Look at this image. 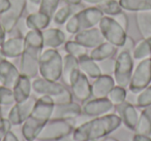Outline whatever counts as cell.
<instances>
[{"label": "cell", "mask_w": 151, "mask_h": 141, "mask_svg": "<svg viewBox=\"0 0 151 141\" xmlns=\"http://www.w3.org/2000/svg\"><path fill=\"white\" fill-rule=\"evenodd\" d=\"M119 4L127 11H151V0H119Z\"/></svg>", "instance_id": "30"}, {"label": "cell", "mask_w": 151, "mask_h": 141, "mask_svg": "<svg viewBox=\"0 0 151 141\" xmlns=\"http://www.w3.org/2000/svg\"><path fill=\"white\" fill-rule=\"evenodd\" d=\"M103 141H120V140H118L117 138H114V137L107 136V137H105V138H104Z\"/></svg>", "instance_id": "48"}, {"label": "cell", "mask_w": 151, "mask_h": 141, "mask_svg": "<svg viewBox=\"0 0 151 141\" xmlns=\"http://www.w3.org/2000/svg\"><path fill=\"white\" fill-rule=\"evenodd\" d=\"M134 72V58L132 55L125 51H120L115 60L113 78L117 85L128 88L130 78Z\"/></svg>", "instance_id": "8"}, {"label": "cell", "mask_w": 151, "mask_h": 141, "mask_svg": "<svg viewBox=\"0 0 151 141\" xmlns=\"http://www.w3.org/2000/svg\"><path fill=\"white\" fill-rule=\"evenodd\" d=\"M97 9H101L104 15H108L110 17H113L122 11V7L116 0H105L101 3H99Z\"/></svg>", "instance_id": "33"}, {"label": "cell", "mask_w": 151, "mask_h": 141, "mask_svg": "<svg viewBox=\"0 0 151 141\" xmlns=\"http://www.w3.org/2000/svg\"><path fill=\"white\" fill-rule=\"evenodd\" d=\"M117 51L118 48H116L115 46L111 44L110 42L105 41L99 44V46H97L96 48H92L91 53L89 54V57L94 61H96V62H99V61L112 58L117 53Z\"/></svg>", "instance_id": "27"}, {"label": "cell", "mask_w": 151, "mask_h": 141, "mask_svg": "<svg viewBox=\"0 0 151 141\" xmlns=\"http://www.w3.org/2000/svg\"><path fill=\"white\" fill-rule=\"evenodd\" d=\"M15 103L13 90L0 85V105L2 107H12Z\"/></svg>", "instance_id": "35"}, {"label": "cell", "mask_w": 151, "mask_h": 141, "mask_svg": "<svg viewBox=\"0 0 151 141\" xmlns=\"http://www.w3.org/2000/svg\"><path fill=\"white\" fill-rule=\"evenodd\" d=\"M70 88L73 95L79 101L85 102L91 97V85L89 83L88 77L84 73H79L78 77L75 79Z\"/></svg>", "instance_id": "20"}, {"label": "cell", "mask_w": 151, "mask_h": 141, "mask_svg": "<svg viewBox=\"0 0 151 141\" xmlns=\"http://www.w3.org/2000/svg\"><path fill=\"white\" fill-rule=\"evenodd\" d=\"M1 110H2V106L0 105V113H1ZM0 116H1V115H0Z\"/></svg>", "instance_id": "51"}, {"label": "cell", "mask_w": 151, "mask_h": 141, "mask_svg": "<svg viewBox=\"0 0 151 141\" xmlns=\"http://www.w3.org/2000/svg\"><path fill=\"white\" fill-rule=\"evenodd\" d=\"M101 34L106 41L110 42L119 48L124 43L126 37V31L114 20L113 17L104 16L99 23Z\"/></svg>", "instance_id": "9"}, {"label": "cell", "mask_w": 151, "mask_h": 141, "mask_svg": "<svg viewBox=\"0 0 151 141\" xmlns=\"http://www.w3.org/2000/svg\"><path fill=\"white\" fill-rule=\"evenodd\" d=\"M80 6V4H68L56 9V11L53 15V21L58 25L66 23V21L75 14L79 13L80 9H77V7ZM82 11V9H81Z\"/></svg>", "instance_id": "29"}, {"label": "cell", "mask_w": 151, "mask_h": 141, "mask_svg": "<svg viewBox=\"0 0 151 141\" xmlns=\"http://www.w3.org/2000/svg\"><path fill=\"white\" fill-rule=\"evenodd\" d=\"M80 72L78 59L69 54L65 55L63 57L62 74H61V78L63 79L65 85L67 87H70Z\"/></svg>", "instance_id": "18"}, {"label": "cell", "mask_w": 151, "mask_h": 141, "mask_svg": "<svg viewBox=\"0 0 151 141\" xmlns=\"http://www.w3.org/2000/svg\"><path fill=\"white\" fill-rule=\"evenodd\" d=\"M132 141H151V137L146 136V135L134 133V136H132Z\"/></svg>", "instance_id": "42"}, {"label": "cell", "mask_w": 151, "mask_h": 141, "mask_svg": "<svg viewBox=\"0 0 151 141\" xmlns=\"http://www.w3.org/2000/svg\"><path fill=\"white\" fill-rule=\"evenodd\" d=\"M44 48H57L65 43V34L61 30L56 28H51L42 31Z\"/></svg>", "instance_id": "23"}, {"label": "cell", "mask_w": 151, "mask_h": 141, "mask_svg": "<svg viewBox=\"0 0 151 141\" xmlns=\"http://www.w3.org/2000/svg\"><path fill=\"white\" fill-rule=\"evenodd\" d=\"M82 115L88 118H97L106 114L113 113L115 106L108 100V98H93L84 102L82 106Z\"/></svg>", "instance_id": "11"}, {"label": "cell", "mask_w": 151, "mask_h": 141, "mask_svg": "<svg viewBox=\"0 0 151 141\" xmlns=\"http://www.w3.org/2000/svg\"><path fill=\"white\" fill-rule=\"evenodd\" d=\"M136 105L141 108L151 106V83L147 85L144 90H142L139 94H137Z\"/></svg>", "instance_id": "36"}, {"label": "cell", "mask_w": 151, "mask_h": 141, "mask_svg": "<svg viewBox=\"0 0 151 141\" xmlns=\"http://www.w3.org/2000/svg\"><path fill=\"white\" fill-rule=\"evenodd\" d=\"M73 40L86 48H94L106 41L101 30L94 27L76 33L73 36Z\"/></svg>", "instance_id": "15"}, {"label": "cell", "mask_w": 151, "mask_h": 141, "mask_svg": "<svg viewBox=\"0 0 151 141\" xmlns=\"http://www.w3.org/2000/svg\"><path fill=\"white\" fill-rule=\"evenodd\" d=\"M4 136H5V133L0 132V141H3V140H4Z\"/></svg>", "instance_id": "49"}, {"label": "cell", "mask_w": 151, "mask_h": 141, "mask_svg": "<svg viewBox=\"0 0 151 141\" xmlns=\"http://www.w3.org/2000/svg\"><path fill=\"white\" fill-rule=\"evenodd\" d=\"M113 18H114V20H115V21L117 22V23L119 24V25L121 26L124 30H125V31L127 30V28H128V20H127V17L125 16V14H123L121 11V13L113 16Z\"/></svg>", "instance_id": "39"}, {"label": "cell", "mask_w": 151, "mask_h": 141, "mask_svg": "<svg viewBox=\"0 0 151 141\" xmlns=\"http://www.w3.org/2000/svg\"><path fill=\"white\" fill-rule=\"evenodd\" d=\"M40 3H42V0H27L26 6H28L30 14L36 13V11H40Z\"/></svg>", "instance_id": "41"}, {"label": "cell", "mask_w": 151, "mask_h": 141, "mask_svg": "<svg viewBox=\"0 0 151 141\" xmlns=\"http://www.w3.org/2000/svg\"><path fill=\"white\" fill-rule=\"evenodd\" d=\"M59 1L60 0H42L40 11H42L46 15H48L49 17L52 18L54 13L56 11L57 6L59 4Z\"/></svg>", "instance_id": "37"}, {"label": "cell", "mask_w": 151, "mask_h": 141, "mask_svg": "<svg viewBox=\"0 0 151 141\" xmlns=\"http://www.w3.org/2000/svg\"><path fill=\"white\" fill-rule=\"evenodd\" d=\"M83 1L88 3V4H97L99 5V3H101L103 1H105V0H83Z\"/></svg>", "instance_id": "46"}, {"label": "cell", "mask_w": 151, "mask_h": 141, "mask_svg": "<svg viewBox=\"0 0 151 141\" xmlns=\"http://www.w3.org/2000/svg\"><path fill=\"white\" fill-rule=\"evenodd\" d=\"M35 102H36L35 98L30 96L25 101L15 103L9 108L6 118L9 120V122L13 126H20L30 115L34 105H35Z\"/></svg>", "instance_id": "13"}, {"label": "cell", "mask_w": 151, "mask_h": 141, "mask_svg": "<svg viewBox=\"0 0 151 141\" xmlns=\"http://www.w3.org/2000/svg\"><path fill=\"white\" fill-rule=\"evenodd\" d=\"M64 50L66 51L67 54L76 57L77 59L87 55V48L78 42H76L75 40H69V41L65 42Z\"/></svg>", "instance_id": "34"}, {"label": "cell", "mask_w": 151, "mask_h": 141, "mask_svg": "<svg viewBox=\"0 0 151 141\" xmlns=\"http://www.w3.org/2000/svg\"><path fill=\"white\" fill-rule=\"evenodd\" d=\"M0 48L6 59L21 57L24 51V37L23 36H16V37L5 39L3 43L0 46Z\"/></svg>", "instance_id": "21"}, {"label": "cell", "mask_w": 151, "mask_h": 141, "mask_svg": "<svg viewBox=\"0 0 151 141\" xmlns=\"http://www.w3.org/2000/svg\"><path fill=\"white\" fill-rule=\"evenodd\" d=\"M0 85H1V83H0Z\"/></svg>", "instance_id": "52"}, {"label": "cell", "mask_w": 151, "mask_h": 141, "mask_svg": "<svg viewBox=\"0 0 151 141\" xmlns=\"http://www.w3.org/2000/svg\"><path fill=\"white\" fill-rule=\"evenodd\" d=\"M151 83V58L141 60L132 72L128 89L132 93L139 94Z\"/></svg>", "instance_id": "10"}, {"label": "cell", "mask_w": 151, "mask_h": 141, "mask_svg": "<svg viewBox=\"0 0 151 141\" xmlns=\"http://www.w3.org/2000/svg\"><path fill=\"white\" fill-rule=\"evenodd\" d=\"M63 58L56 48H46L40 58L38 73L45 79L58 81L62 74Z\"/></svg>", "instance_id": "5"}, {"label": "cell", "mask_w": 151, "mask_h": 141, "mask_svg": "<svg viewBox=\"0 0 151 141\" xmlns=\"http://www.w3.org/2000/svg\"><path fill=\"white\" fill-rule=\"evenodd\" d=\"M121 124V118L115 113L92 118L76 127L71 138L73 141H99L117 130Z\"/></svg>", "instance_id": "1"}, {"label": "cell", "mask_w": 151, "mask_h": 141, "mask_svg": "<svg viewBox=\"0 0 151 141\" xmlns=\"http://www.w3.org/2000/svg\"><path fill=\"white\" fill-rule=\"evenodd\" d=\"M54 102L48 96H40L36 99L35 105L30 115L22 124V135L25 141L36 140L38 133L44 126L51 120Z\"/></svg>", "instance_id": "3"}, {"label": "cell", "mask_w": 151, "mask_h": 141, "mask_svg": "<svg viewBox=\"0 0 151 141\" xmlns=\"http://www.w3.org/2000/svg\"><path fill=\"white\" fill-rule=\"evenodd\" d=\"M134 46H134V39H132V37H129V36H127L125 41H124V43L122 44L119 48H120V51H125V52H128V53H130V54H132V51H134Z\"/></svg>", "instance_id": "40"}, {"label": "cell", "mask_w": 151, "mask_h": 141, "mask_svg": "<svg viewBox=\"0 0 151 141\" xmlns=\"http://www.w3.org/2000/svg\"><path fill=\"white\" fill-rule=\"evenodd\" d=\"M27 0H9V7L5 13L0 15V23L3 26L5 32H11L17 26L26 7Z\"/></svg>", "instance_id": "12"}, {"label": "cell", "mask_w": 151, "mask_h": 141, "mask_svg": "<svg viewBox=\"0 0 151 141\" xmlns=\"http://www.w3.org/2000/svg\"><path fill=\"white\" fill-rule=\"evenodd\" d=\"M132 55L134 60H139V61L149 58V56L151 55V38L141 40L134 46Z\"/></svg>", "instance_id": "31"}, {"label": "cell", "mask_w": 151, "mask_h": 141, "mask_svg": "<svg viewBox=\"0 0 151 141\" xmlns=\"http://www.w3.org/2000/svg\"><path fill=\"white\" fill-rule=\"evenodd\" d=\"M32 91V81L31 78L25 75H20L19 79L17 80L16 85L13 88L14 97H15L16 103L23 102L27 100L31 96Z\"/></svg>", "instance_id": "22"}, {"label": "cell", "mask_w": 151, "mask_h": 141, "mask_svg": "<svg viewBox=\"0 0 151 141\" xmlns=\"http://www.w3.org/2000/svg\"><path fill=\"white\" fill-rule=\"evenodd\" d=\"M34 141H35V140H34Z\"/></svg>", "instance_id": "53"}, {"label": "cell", "mask_w": 151, "mask_h": 141, "mask_svg": "<svg viewBox=\"0 0 151 141\" xmlns=\"http://www.w3.org/2000/svg\"><path fill=\"white\" fill-rule=\"evenodd\" d=\"M68 4H80L82 0H64Z\"/></svg>", "instance_id": "47"}, {"label": "cell", "mask_w": 151, "mask_h": 141, "mask_svg": "<svg viewBox=\"0 0 151 141\" xmlns=\"http://www.w3.org/2000/svg\"><path fill=\"white\" fill-rule=\"evenodd\" d=\"M5 57H4V55H3V53H2V51H1V48H0V61L1 60H3Z\"/></svg>", "instance_id": "50"}, {"label": "cell", "mask_w": 151, "mask_h": 141, "mask_svg": "<svg viewBox=\"0 0 151 141\" xmlns=\"http://www.w3.org/2000/svg\"><path fill=\"white\" fill-rule=\"evenodd\" d=\"M20 75V70H18V68L11 61H9L6 58L0 61V83L3 87L13 90Z\"/></svg>", "instance_id": "17"}, {"label": "cell", "mask_w": 151, "mask_h": 141, "mask_svg": "<svg viewBox=\"0 0 151 141\" xmlns=\"http://www.w3.org/2000/svg\"><path fill=\"white\" fill-rule=\"evenodd\" d=\"M3 141H19V139H18V137L16 136L15 133H13L12 131H9V132H7L6 134H5L4 140Z\"/></svg>", "instance_id": "44"}, {"label": "cell", "mask_w": 151, "mask_h": 141, "mask_svg": "<svg viewBox=\"0 0 151 141\" xmlns=\"http://www.w3.org/2000/svg\"><path fill=\"white\" fill-rule=\"evenodd\" d=\"M99 68H101V74L106 75H112L114 73V69H115V60L113 58L106 59V60L99 61L97 62Z\"/></svg>", "instance_id": "38"}, {"label": "cell", "mask_w": 151, "mask_h": 141, "mask_svg": "<svg viewBox=\"0 0 151 141\" xmlns=\"http://www.w3.org/2000/svg\"><path fill=\"white\" fill-rule=\"evenodd\" d=\"M107 98L114 106H117L119 104L123 103L124 101H126V99H127V92H126L125 88H122L120 85H116L109 92Z\"/></svg>", "instance_id": "32"}, {"label": "cell", "mask_w": 151, "mask_h": 141, "mask_svg": "<svg viewBox=\"0 0 151 141\" xmlns=\"http://www.w3.org/2000/svg\"><path fill=\"white\" fill-rule=\"evenodd\" d=\"M76 128V120H50L38 133L36 140L58 141L68 136Z\"/></svg>", "instance_id": "7"}, {"label": "cell", "mask_w": 151, "mask_h": 141, "mask_svg": "<svg viewBox=\"0 0 151 141\" xmlns=\"http://www.w3.org/2000/svg\"><path fill=\"white\" fill-rule=\"evenodd\" d=\"M134 133L151 137V106L144 107L140 113Z\"/></svg>", "instance_id": "28"}, {"label": "cell", "mask_w": 151, "mask_h": 141, "mask_svg": "<svg viewBox=\"0 0 151 141\" xmlns=\"http://www.w3.org/2000/svg\"><path fill=\"white\" fill-rule=\"evenodd\" d=\"M5 30L4 28H3V26L1 25V23H0V46L3 43V41L5 40Z\"/></svg>", "instance_id": "45"}, {"label": "cell", "mask_w": 151, "mask_h": 141, "mask_svg": "<svg viewBox=\"0 0 151 141\" xmlns=\"http://www.w3.org/2000/svg\"><path fill=\"white\" fill-rule=\"evenodd\" d=\"M103 17L104 14L97 7L83 9L67 20L65 30L70 34H76L82 30L90 29L97 25Z\"/></svg>", "instance_id": "6"}, {"label": "cell", "mask_w": 151, "mask_h": 141, "mask_svg": "<svg viewBox=\"0 0 151 141\" xmlns=\"http://www.w3.org/2000/svg\"><path fill=\"white\" fill-rule=\"evenodd\" d=\"M115 109L117 111L119 118H121V122L128 130L134 131L136 126L138 124L140 113L138 112L134 105L130 102L124 101L123 103L115 106Z\"/></svg>", "instance_id": "14"}, {"label": "cell", "mask_w": 151, "mask_h": 141, "mask_svg": "<svg viewBox=\"0 0 151 141\" xmlns=\"http://www.w3.org/2000/svg\"><path fill=\"white\" fill-rule=\"evenodd\" d=\"M136 23L143 39L151 38V11H137Z\"/></svg>", "instance_id": "25"}, {"label": "cell", "mask_w": 151, "mask_h": 141, "mask_svg": "<svg viewBox=\"0 0 151 141\" xmlns=\"http://www.w3.org/2000/svg\"><path fill=\"white\" fill-rule=\"evenodd\" d=\"M51 22V17L42 11L32 13L26 19V25L29 30H40L42 31L49 26Z\"/></svg>", "instance_id": "26"}, {"label": "cell", "mask_w": 151, "mask_h": 141, "mask_svg": "<svg viewBox=\"0 0 151 141\" xmlns=\"http://www.w3.org/2000/svg\"><path fill=\"white\" fill-rule=\"evenodd\" d=\"M82 114L81 105L75 102L55 104L51 120H76Z\"/></svg>", "instance_id": "16"}, {"label": "cell", "mask_w": 151, "mask_h": 141, "mask_svg": "<svg viewBox=\"0 0 151 141\" xmlns=\"http://www.w3.org/2000/svg\"><path fill=\"white\" fill-rule=\"evenodd\" d=\"M79 62V69L82 73H84L88 78L95 79L101 75V71L99 68L96 61L91 59L89 55H85L78 59Z\"/></svg>", "instance_id": "24"}, {"label": "cell", "mask_w": 151, "mask_h": 141, "mask_svg": "<svg viewBox=\"0 0 151 141\" xmlns=\"http://www.w3.org/2000/svg\"><path fill=\"white\" fill-rule=\"evenodd\" d=\"M9 7V0H0V15L7 11Z\"/></svg>", "instance_id": "43"}, {"label": "cell", "mask_w": 151, "mask_h": 141, "mask_svg": "<svg viewBox=\"0 0 151 141\" xmlns=\"http://www.w3.org/2000/svg\"><path fill=\"white\" fill-rule=\"evenodd\" d=\"M115 85V80L112 75H99L91 85V96L93 98H107L109 92Z\"/></svg>", "instance_id": "19"}, {"label": "cell", "mask_w": 151, "mask_h": 141, "mask_svg": "<svg viewBox=\"0 0 151 141\" xmlns=\"http://www.w3.org/2000/svg\"><path fill=\"white\" fill-rule=\"evenodd\" d=\"M44 48L42 33L40 30H29L24 36V51L20 60V73L34 78L38 73L40 54Z\"/></svg>", "instance_id": "2"}, {"label": "cell", "mask_w": 151, "mask_h": 141, "mask_svg": "<svg viewBox=\"0 0 151 141\" xmlns=\"http://www.w3.org/2000/svg\"><path fill=\"white\" fill-rule=\"evenodd\" d=\"M32 91L36 95L50 97L54 104H64L73 101V94L65 85L42 77L35 78L32 81Z\"/></svg>", "instance_id": "4"}]
</instances>
